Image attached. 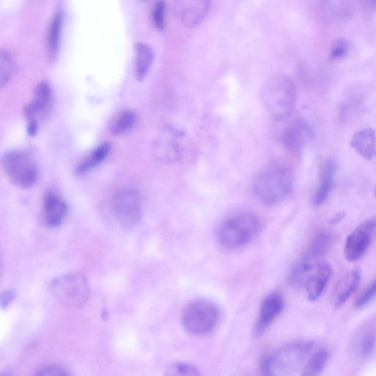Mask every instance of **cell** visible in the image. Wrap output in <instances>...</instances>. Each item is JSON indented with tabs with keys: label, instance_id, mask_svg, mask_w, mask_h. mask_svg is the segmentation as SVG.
Here are the masks:
<instances>
[{
	"label": "cell",
	"instance_id": "1",
	"mask_svg": "<svg viewBox=\"0 0 376 376\" xmlns=\"http://www.w3.org/2000/svg\"><path fill=\"white\" fill-rule=\"evenodd\" d=\"M295 88L290 78L282 74L270 77L261 89L263 105L273 119L284 120L292 114L295 105Z\"/></svg>",
	"mask_w": 376,
	"mask_h": 376
},
{
	"label": "cell",
	"instance_id": "2",
	"mask_svg": "<svg viewBox=\"0 0 376 376\" xmlns=\"http://www.w3.org/2000/svg\"><path fill=\"white\" fill-rule=\"evenodd\" d=\"M293 176L286 166L275 164L257 176L253 192L258 201L266 205H275L286 199L292 190Z\"/></svg>",
	"mask_w": 376,
	"mask_h": 376
},
{
	"label": "cell",
	"instance_id": "3",
	"mask_svg": "<svg viewBox=\"0 0 376 376\" xmlns=\"http://www.w3.org/2000/svg\"><path fill=\"white\" fill-rule=\"evenodd\" d=\"M261 224L257 216L249 212H237L228 216L219 225L217 237L226 248H237L252 243L259 235Z\"/></svg>",
	"mask_w": 376,
	"mask_h": 376
},
{
	"label": "cell",
	"instance_id": "4",
	"mask_svg": "<svg viewBox=\"0 0 376 376\" xmlns=\"http://www.w3.org/2000/svg\"><path fill=\"white\" fill-rule=\"evenodd\" d=\"M310 343H295L283 346L275 354L261 359V371L266 375H290L303 369L310 355Z\"/></svg>",
	"mask_w": 376,
	"mask_h": 376
},
{
	"label": "cell",
	"instance_id": "5",
	"mask_svg": "<svg viewBox=\"0 0 376 376\" xmlns=\"http://www.w3.org/2000/svg\"><path fill=\"white\" fill-rule=\"evenodd\" d=\"M54 298L68 309H81L88 301L90 290L86 277L70 273L54 279L50 284Z\"/></svg>",
	"mask_w": 376,
	"mask_h": 376
},
{
	"label": "cell",
	"instance_id": "6",
	"mask_svg": "<svg viewBox=\"0 0 376 376\" xmlns=\"http://www.w3.org/2000/svg\"><path fill=\"white\" fill-rule=\"evenodd\" d=\"M220 311L212 301L199 299L189 302L181 315V323L186 331L192 335L210 334L218 325Z\"/></svg>",
	"mask_w": 376,
	"mask_h": 376
},
{
	"label": "cell",
	"instance_id": "7",
	"mask_svg": "<svg viewBox=\"0 0 376 376\" xmlns=\"http://www.w3.org/2000/svg\"><path fill=\"white\" fill-rule=\"evenodd\" d=\"M3 167L12 184L23 189L36 186L39 179L38 167L32 155L26 150H12L3 157Z\"/></svg>",
	"mask_w": 376,
	"mask_h": 376
},
{
	"label": "cell",
	"instance_id": "8",
	"mask_svg": "<svg viewBox=\"0 0 376 376\" xmlns=\"http://www.w3.org/2000/svg\"><path fill=\"white\" fill-rule=\"evenodd\" d=\"M188 149L186 134L175 128L166 127L159 132L152 144V154L157 161L172 165L182 161Z\"/></svg>",
	"mask_w": 376,
	"mask_h": 376
},
{
	"label": "cell",
	"instance_id": "9",
	"mask_svg": "<svg viewBox=\"0 0 376 376\" xmlns=\"http://www.w3.org/2000/svg\"><path fill=\"white\" fill-rule=\"evenodd\" d=\"M112 210L123 226L132 228L138 225L143 216L142 201L139 192L132 188L117 191L112 199Z\"/></svg>",
	"mask_w": 376,
	"mask_h": 376
},
{
	"label": "cell",
	"instance_id": "10",
	"mask_svg": "<svg viewBox=\"0 0 376 376\" xmlns=\"http://www.w3.org/2000/svg\"><path fill=\"white\" fill-rule=\"evenodd\" d=\"M375 229L376 217H374L359 225L348 235L344 248V255L348 261H358L366 255Z\"/></svg>",
	"mask_w": 376,
	"mask_h": 376
},
{
	"label": "cell",
	"instance_id": "11",
	"mask_svg": "<svg viewBox=\"0 0 376 376\" xmlns=\"http://www.w3.org/2000/svg\"><path fill=\"white\" fill-rule=\"evenodd\" d=\"M284 299L279 293L269 294L261 303L256 322L253 328V336H263L275 323L284 309Z\"/></svg>",
	"mask_w": 376,
	"mask_h": 376
},
{
	"label": "cell",
	"instance_id": "12",
	"mask_svg": "<svg viewBox=\"0 0 376 376\" xmlns=\"http://www.w3.org/2000/svg\"><path fill=\"white\" fill-rule=\"evenodd\" d=\"M210 7V0H177V15L182 26L193 28L207 17Z\"/></svg>",
	"mask_w": 376,
	"mask_h": 376
},
{
	"label": "cell",
	"instance_id": "13",
	"mask_svg": "<svg viewBox=\"0 0 376 376\" xmlns=\"http://www.w3.org/2000/svg\"><path fill=\"white\" fill-rule=\"evenodd\" d=\"M52 102V88L48 82L42 81L36 88L33 99L23 108V115L28 121H39V119L47 115Z\"/></svg>",
	"mask_w": 376,
	"mask_h": 376
},
{
	"label": "cell",
	"instance_id": "14",
	"mask_svg": "<svg viewBox=\"0 0 376 376\" xmlns=\"http://www.w3.org/2000/svg\"><path fill=\"white\" fill-rule=\"evenodd\" d=\"M313 131L310 125L304 119H297L292 122L284 130L282 135V142L284 146L290 151L297 152L310 142Z\"/></svg>",
	"mask_w": 376,
	"mask_h": 376
},
{
	"label": "cell",
	"instance_id": "15",
	"mask_svg": "<svg viewBox=\"0 0 376 376\" xmlns=\"http://www.w3.org/2000/svg\"><path fill=\"white\" fill-rule=\"evenodd\" d=\"M68 205L55 192H48L45 196L43 204V219L46 226L50 228L59 227L68 215Z\"/></svg>",
	"mask_w": 376,
	"mask_h": 376
},
{
	"label": "cell",
	"instance_id": "16",
	"mask_svg": "<svg viewBox=\"0 0 376 376\" xmlns=\"http://www.w3.org/2000/svg\"><path fill=\"white\" fill-rule=\"evenodd\" d=\"M332 275L331 266L326 264H317L312 276L304 286L307 293V298L310 301L314 302L321 298Z\"/></svg>",
	"mask_w": 376,
	"mask_h": 376
},
{
	"label": "cell",
	"instance_id": "17",
	"mask_svg": "<svg viewBox=\"0 0 376 376\" xmlns=\"http://www.w3.org/2000/svg\"><path fill=\"white\" fill-rule=\"evenodd\" d=\"M362 271L359 268L351 270L337 284L334 293V305L339 308L351 297L359 286Z\"/></svg>",
	"mask_w": 376,
	"mask_h": 376
},
{
	"label": "cell",
	"instance_id": "18",
	"mask_svg": "<svg viewBox=\"0 0 376 376\" xmlns=\"http://www.w3.org/2000/svg\"><path fill=\"white\" fill-rule=\"evenodd\" d=\"M350 144L353 149L368 161H372L376 157L375 133L372 128L362 130L355 133L353 135Z\"/></svg>",
	"mask_w": 376,
	"mask_h": 376
},
{
	"label": "cell",
	"instance_id": "19",
	"mask_svg": "<svg viewBox=\"0 0 376 376\" xmlns=\"http://www.w3.org/2000/svg\"><path fill=\"white\" fill-rule=\"evenodd\" d=\"M336 174V164L333 159H328L323 168L320 184L314 197L315 207H320L328 199L333 188Z\"/></svg>",
	"mask_w": 376,
	"mask_h": 376
},
{
	"label": "cell",
	"instance_id": "20",
	"mask_svg": "<svg viewBox=\"0 0 376 376\" xmlns=\"http://www.w3.org/2000/svg\"><path fill=\"white\" fill-rule=\"evenodd\" d=\"M155 58L154 51L149 45L140 43L136 47L135 76L143 81L149 72Z\"/></svg>",
	"mask_w": 376,
	"mask_h": 376
},
{
	"label": "cell",
	"instance_id": "21",
	"mask_svg": "<svg viewBox=\"0 0 376 376\" xmlns=\"http://www.w3.org/2000/svg\"><path fill=\"white\" fill-rule=\"evenodd\" d=\"M110 144L108 142L101 144L91 152L76 168V175L81 176L100 165L108 157L110 152Z\"/></svg>",
	"mask_w": 376,
	"mask_h": 376
},
{
	"label": "cell",
	"instance_id": "22",
	"mask_svg": "<svg viewBox=\"0 0 376 376\" xmlns=\"http://www.w3.org/2000/svg\"><path fill=\"white\" fill-rule=\"evenodd\" d=\"M317 264L315 261L304 259L290 270L288 276L289 283L295 288H304Z\"/></svg>",
	"mask_w": 376,
	"mask_h": 376
},
{
	"label": "cell",
	"instance_id": "23",
	"mask_svg": "<svg viewBox=\"0 0 376 376\" xmlns=\"http://www.w3.org/2000/svg\"><path fill=\"white\" fill-rule=\"evenodd\" d=\"M63 16L57 14L52 19L49 27L47 38V48L50 59L54 60L58 56L60 48Z\"/></svg>",
	"mask_w": 376,
	"mask_h": 376
},
{
	"label": "cell",
	"instance_id": "24",
	"mask_svg": "<svg viewBox=\"0 0 376 376\" xmlns=\"http://www.w3.org/2000/svg\"><path fill=\"white\" fill-rule=\"evenodd\" d=\"M136 121L135 113L130 110H125L117 114L109 125L110 132L116 136L130 132Z\"/></svg>",
	"mask_w": 376,
	"mask_h": 376
},
{
	"label": "cell",
	"instance_id": "25",
	"mask_svg": "<svg viewBox=\"0 0 376 376\" xmlns=\"http://www.w3.org/2000/svg\"><path fill=\"white\" fill-rule=\"evenodd\" d=\"M324 12L328 19L342 20L351 16L350 0H325Z\"/></svg>",
	"mask_w": 376,
	"mask_h": 376
},
{
	"label": "cell",
	"instance_id": "26",
	"mask_svg": "<svg viewBox=\"0 0 376 376\" xmlns=\"http://www.w3.org/2000/svg\"><path fill=\"white\" fill-rule=\"evenodd\" d=\"M328 359V352L324 349L318 350L306 362L301 370L303 376L320 375L324 370Z\"/></svg>",
	"mask_w": 376,
	"mask_h": 376
},
{
	"label": "cell",
	"instance_id": "27",
	"mask_svg": "<svg viewBox=\"0 0 376 376\" xmlns=\"http://www.w3.org/2000/svg\"><path fill=\"white\" fill-rule=\"evenodd\" d=\"M333 243L331 235L328 233L317 235L311 242L305 255V259L315 261L326 255Z\"/></svg>",
	"mask_w": 376,
	"mask_h": 376
},
{
	"label": "cell",
	"instance_id": "28",
	"mask_svg": "<svg viewBox=\"0 0 376 376\" xmlns=\"http://www.w3.org/2000/svg\"><path fill=\"white\" fill-rule=\"evenodd\" d=\"M14 70V62L12 56L7 51H2L0 55V86L2 88L9 83Z\"/></svg>",
	"mask_w": 376,
	"mask_h": 376
},
{
	"label": "cell",
	"instance_id": "29",
	"mask_svg": "<svg viewBox=\"0 0 376 376\" xmlns=\"http://www.w3.org/2000/svg\"><path fill=\"white\" fill-rule=\"evenodd\" d=\"M166 375L197 376L201 373L193 364L184 362H175L169 366L165 373Z\"/></svg>",
	"mask_w": 376,
	"mask_h": 376
},
{
	"label": "cell",
	"instance_id": "30",
	"mask_svg": "<svg viewBox=\"0 0 376 376\" xmlns=\"http://www.w3.org/2000/svg\"><path fill=\"white\" fill-rule=\"evenodd\" d=\"M350 50V43L345 39H338L334 41L330 51V61H337L344 59Z\"/></svg>",
	"mask_w": 376,
	"mask_h": 376
},
{
	"label": "cell",
	"instance_id": "31",
	"mask_svg": "<svg viewBox=\"0 0 376 376\" xmlns=\"http://www.w3.org/2000/svg\"><path fill=\"white\" fill-rule=\"evenodd\" d=\"M166 3L161 0L155 5L152 11V21L155 27L159 30H164L166 26Z\"/></svg>",
	"mask_w": 376,
	"mask_h": 376
},
{
	"label": "cell",
	"instance_id": "32",
	"mask_svg": "<svg viewBox=\"0 0 376 376\" xmlns=\"http://www.w3.org/2000/svg\"><path fill=\"white\" fill-rule=\"evenodd\" d=\"M376 296V279L370 284V286L364 290L355 302V307L361 308L368 304Z\"/></svg>",
	"mask_w": 376,
	"mask_h": 376
},
{
	"label": "cell",
	"instance_id": "33",
	"mask_svg": "<svg viewBox=\"0 0 376 376\" xmlns=\"http://www.w3.org/2000/svg\"><path fill=\"white\" fill-rule=\"evenodd\" d=\"M68 370L59 364H50L46 366L37 374L38 375H68Z\"/></svg>",
	"mask_w": 376,
	"mask_h": 376
},
{
	"label": "cell",
	"instance_id": "34",
	"mask_svg": "<svg viewBox=\"0 0 376 376\" xmlns=\"http://www.w3.org/2000/svg\"><path fill=\"white\" fill-rule=\"evenodd\" d=\"M376 344L375 337L373 335H368L362 340L360 351L361 354L367 357L374 350Z\"/></svg>",
	"mask_w": 376,
	"mask_h": 376
},
{
	"label": "cell",
	"instance_id": "35",
	"mask_svg": "<svg viewBox=\"0 0 376 376\" xmlns=\"http://www.w3.org/2000/svg\"><path fill=\"white\" fill-rule=\"evenodd\" d=\"M16 293L12 290H7L1 295V306L3 308L8 307L15 299Z\"/></svg>",
	"mask_w": 376,
	"mask_h": 376
},
{
	"label": "cell",
	"instance_id": "36",
	"mask_svg": "<svg viewBox=\"0 0 376 376\" xmlns=\"http://www.w3.org/2000/svg\"><path fill=\"white\" fill-rule=\"evenodd\" d=\"M27 132L31 137L36 136L39 132V121H28Z\"/></svg>",
	"mask_w": 376,
	"mask_h": 376
},
{
	"label": "cell",
	"instance_id": "37",
	"mask_svg": "<svg viewBox=\"0 0 376 376\" xmlns=\"http://www.w3.org/2000/svg\"><path fill=\"white\" fill-rule=\"evenodd\" d=\"M346 213L344 212H340L337 213L333 216L331 220H330V224H337L342 221L345 218Z\"/></svg>",
	"mask_w": 376,
	"mask_h": 376
},
{
	"label": "cell",
	"instance_id": "38",
	"mask_svg": "<svg viewBox=\"0 0 376 376\" xmlns=\"http://www.w3.org/2000/svg\"><path fill=\"white\" fill-rule=\"evenodd\" d=\"M360 1L362 6L368 10L376 9V0H360Z\"/></svg>",
	"mask_w": 376,
	"mask_h": 376
},
{
	"label": "cell",
	"instance_id": "39",
	"mask_svg": "<svg viewBox=\"0 0 376 376\" xmlns=\"http://www.w3.org/2000/svg\"><path fill=\"white\" fill-rule=\"evenodd\" d=\"M375 196H376V192H375Z\"/></svg>",
	"mask_w": 376,
	"mask_h": 376
}]
</instances>
